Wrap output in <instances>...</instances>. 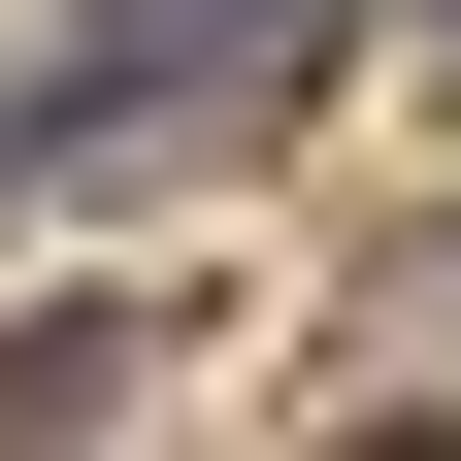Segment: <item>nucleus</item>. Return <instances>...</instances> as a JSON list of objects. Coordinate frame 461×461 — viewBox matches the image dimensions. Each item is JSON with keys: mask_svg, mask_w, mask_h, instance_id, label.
Returning a JSON list of instances; mask_svg holds the SVG:
<instances>
[{"mask_svg": "<svg viewBox=\"0 0 461 461\" xmlns=\"http://www.w3.org/2000/svg\"><path fill=\"white\" fill-rule=\"evenodd\" d=\"M297 67H330V0H67V99H33V165H132V132H264Z\"/></svg>", "mask_w": 461, "mask_h": 461, "instance_id": "f257e3e1", "label": "nucleus"}, {"mask_svg": "<svg viewBox=\"0 0 461 461\" xmlns=\"http://www.w3.org/2000/svg\"><path fill=\"white\" fill-rule=\"evenodd\" d=\"M330 461H461V395H395V429H330Z\"/></svg>", "mask_w": 461, "mask_h": 461, "instance_id": "f03ea898", "label": "nucleus"}]
</instances>
